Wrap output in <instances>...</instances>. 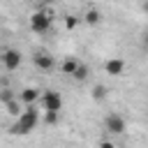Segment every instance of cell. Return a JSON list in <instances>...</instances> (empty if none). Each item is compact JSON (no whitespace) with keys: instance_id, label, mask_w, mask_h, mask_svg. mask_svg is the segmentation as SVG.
I'll return each instance as SVG.
<instances>
[{"instance_id":"4fadbf2b","label":"cell","mask_w":148,"mask_h":148,"mask_svg":"<svg viewBox=\"0 0 148 148\" xmlns=\"http://www.w3.org/2000/svg\"><path fill=\"white\" fill-rule=\"evenodd\" d=\"M74 79H76V81H86V79H88V67H86V65H79V69L74 72Z\"/></svg>"},{"instance_id":"8992f818","label":"cell","mask_w":148,"mask_h":148,"mask_svg":"<svg viewBox=\"0 0 148 148\" xmlns=\"http://www.w3.org/2000/svg\"><path fill=\"white\" fill-rule=\"evenodd\" d=\"M21 60H23V58H21V53H18L16 49H7V51H5V56H2V62H5V67H7L9 72H12V69H16V67L21 65Z\"/></svg>"},{"instance_id":"ba28073f","label":"cell","mask_w":148,"mask_h":148,"mask_svg":"<svg viewBox=\"0 0 148 148\" xmlns=\"http://www.w3.org/2000/svg\"><path fill=\"white\" fill-rule=\"evenodd\" d=\"M18 97H21V102H25L28 106H30V104H35L37 99H42V95H39V90H37V88H25V90H21V95H18Z\"/></svg>"},{"instance_id":"2e32d148","label":"cell","mask_w":148,"mask_h":148,"mask_svg":"<svg viewBox=\"0 0 148 148\" xmlns=\"http://www.w3.org/2000/svg\"><path fill=\"white\" fill-rule=\"evenodd\" d=\"M99 148H116V146H113L111 141H102V143H99Z\"/></svg>"},{"instance_id":"52a82bcc","label":"cell","mask_w":148,"mask_h":148,"mask_svg":"<svg viewBox=\"0 0 148 148\" xmlns=\"http://www.w3.org/2000/svg\"><path fill=\"white\" fill-rule=\"evenodd\" d=\"M104 69H106L111 76H120V74L125 72V60H120V58H111V60H106Z\"/></svg>"},{"instance_id":"5b68a950","label":"cell","mask_w":148,"mask_h":148,"mask_svg":"<svg viewBox=\"0 0 148 148\" xmlns=\"http://www.w3.org/2000/svg\"><path fill=\"white\" fill-rule=\"evenodd\" d=\"M106 130H109L111 134H123V132H125V120H123V116H118V113L106 116Z\"/></svg>"},{"instance_id":"e0dca14e","label":"cell","mask_w":148,"mask_h":148,"mask_svg":"<svg viewBox=\"0 0 148 148\" xmlns=\"http://www.w3.org/2000/svg\"><path fill=\"white\" fill-rule=\"evenodd\" d=\"M42 2H56V0H42Z\"/></svg>"},{"instance_id":"9c48e42d","label":"cell","mask_w":148,"mask_h":148,"mask_svg":"<svg viewBox=\"0 0 148 148\" xmlns=\"http://www.w3.org/2000/svg\"><path fill=\"white\" fill-rule=\"evenodd\" d=\"M79 65H81V62H79L76 58H65V60H62V65H60V72H62V74H67V76H74V72L79 69Z\"/></svg>"},{"instance_id":"277c9868","label":"cell","mask_w":148,"mask_h":148,"mask_svg":"<svg viewBox=\"0 0 148 148\" xmlns=\"http://www.w3.org/2000/svg\"><path fill=\"white\" fill-rule=\"evenodd\" d=\"M32 62H35L37 69H53V67H56V58L49 56L46 51H37V53L32 56Z\"/></svg>"},{"instance_id":"5bb4252c","label":"cell","mask_w":148,"mask_h":148,"mask_svg":"<svg viewBox=\"0 0 148 148\" xmlns=\"http://www.w3.org/2000/svg\"><path fill=\"white\" fill-rule=\"evenodd\" d=\"M76 25H79V18H76V16H67V18H65V28H67V30H74Z\"/></svg>"},{"instance_id":"7c38bea8","label":"cell","mask_w":148,"mask_h":148,"mask_svg":"<svg viewBox=\"0 0 148 148\" xmlns=\"http://www.w3.org/2000/svg\"><path fill=\"white\" fill-rule=\"evenodd\" d=\"M92 97H95L97 102H102V99L106 97V88H104L102 83H99V86H95V88H92Z\"/></svg>"},{"instance_id":"3957f363","label":"cell","mask_w":148,"mask_h":148,"mask_svg":"<svg viewBox=\"0 0 148 148\" xmlns=\"http://www.w3.org/2000/svg\"><path fill=\"white\" fill-rule=\"evenodd\" d=\"M42 106H44V111H60V109H62V97H60V92H56V90H44V92H42Z\"/></svg>"},{"instance_id":"7a4b0ae2","label":"cell","mask_w":148,"mask_h":148,"mask_svg":"<svg viewBox=\"0 0 148 148\" xmlns=\"http://www.w3.org/2000/svg\"><path fill=\"white\" fill-rule=\"evenodd\" d=\"M51 28V14L49 12H35L30 16V30L32 32H46Z\"/></svg>"},{"instance_id":"9a60e30c","label":"cell","mask_w":148,"mask_h":148,"mask_svg":"<svg viewBox=\"0 0 148 148\" xmlns=\"http://www.w3.org/2000/svg\"><path fill=\"white\" fill-rule=\"evenodd\" d=\"M46 123H49V125L58 123V111H46Z\"/></svg>"},{"instance_id":"30bf717a","label":"cell","mask_w":148,"mask_h":148,"mask_svg":"<svg viewBox=\"0 0 148 148\" xmlns=\"http://www.w3.org/2000/svg\"><path fill=\"white\" fill-rule=\"evenodd\" d=\"M99 18H102V16H99V12H97V9H88V12L83 14V21H86L88 25H95V23H99Z\"/></svg>"},{"instance_id":"8fae6325","label":"cell","mask_w":148,"mask_h":148,"mask_svg":"<svg viewBox=\"0 0 148 148\" xmlns=\"http://www.w3.org/2000/svg\"><path fill=\"white\" fill-rule=\"evenodd\" d=\"M5 106H7V111H9L12 116H21V113H23V111H21V106H18V99H9Z\"/></svg>"},{"instance_id":"6da1fadb","label":"cell","mask_w":148,"mask_h":148,"mask_svg":"<svg viewBox=\"0 0 148 148\" xmlns=\"http://www.w3.org/2000/svg\"><path fill=\"white\" fill-rule=\"evenodd\" d=\"M37 120H39V113H37L35 104H30V106L16 118V123L12 125V134H28V132H32V130L37 127Z\"/></svg>"}]
</instances>
